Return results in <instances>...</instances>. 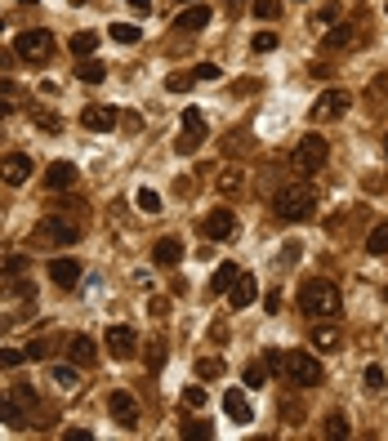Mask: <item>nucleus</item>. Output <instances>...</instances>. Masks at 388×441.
I'll use <instances>...</instances> for the list:
<instances>
[{
    "instance_id": "obj_11",
    "label": "nucleus",
    "mask_w": 388,
    "mask_h": 441,
    "mask_svg": "<svg viewBox=\"0 0 388 441\" xmlns=\"http://www.w3.org/2000/svg\"><path fill=\"white\" fill-rule=\"evenodd\" d=\"M32 174H36V161H32L27 152H9L5 161H0V178H5L9 188H22Z\"/></svg>"
},
{
    "instance_id": "obj_50",
    "label": "nucleus",
    "mask_w": 388,
    "mask_h": 441,
    "mask_svg": "<svg viewBox=\"0 0 388 441\" xmlns=\"http://www.w3.org/2000/svg\"><path fill=\"white\" fill-rule=\"evenodd\" d=\"M41 357H50V348H45L41 339H32V343H27V361H41Z\"/></svg>"
},
{
    "instance_id": "obj_51",
    "label": "nucleus",
    "mask_w": 388,
    "mask_h": 441,
    "mask_svg": "<svg viewBox=\"0 0 388 441\" xmlns=\"http://www.w3.org/2000/svg\"><path fill=\"white\" fill-rule=\"evenodd\" d=\"M161 361H165V343H152V352H148V365H152V370H161Z\"/></svg>"
},
{
    "instance_id": "obj_56",
    "label": "nucleus",
    "mask_w": 388,
    "mask_h": 441,
    "mask_svg": "<svg viewBox=\"0 0 388 441\" xmlns=\"http://www.w3.org/2000/svg\"><path fill=\"white\" fill-rule=\"evenodd\" d=\"M130 9H134V14L143 18V14H148V9H152V0H130Z\"/></svg>"
},
{
    "instance_id": "obj_53",
    "label": "nucleus",
    "mask_w": 388,
    "mask_h": 441,
    "mask_svg": "<svg viewBox=\"0 0 388 441\" xmlns=\"http://www.w3.org/2000/svg\"><path fill=\"white\" fill-rule=\"evenodd\" d=\"M295 259H299V241H290V245H286V254H282V259H277V263H282V267H290Z\"/></svg>"
},
{
    "instance_id": "obj_46",
    "label": "nucleus",
    "mask_w": 388,
    "mask_h": 441,
    "mask_svg": "<svg viewBox=\"0 0 388 441\" xmlns=\"http://www.w3.org/2000/svg\"><path fill=\"white\" fill-rule=\"evenodd\" d=\"M9 392H14V397L22 401V406H36V388H32V384H14Z\"/></svg>"
},
{
    "instance_id": "obj_1",
    "label": "nucleus",
    "mask_w": 388,
    "mask_h": 441,
    "mask_svg": "<svg viewBox=\"0 0 388 441\" xmlns=\"http://www.w3.org/2000/svg\"><path fill=\"white\" fill-rule=\"evenodd\" d=\"M312 210H317V188H312L308 178L286 183V188H277V196H272V214L282 218V223H304V218H312Z\"/></svg>"
},
{
    "instance_id": "obj_5",
    "label": "nucleus",
    "mask_w": 388,
    "mask_h": 441,
    "mask_svg": "<svg viewBox=\"0 0 388 441\" xmlns=\"http://www.w3.org/2000/svg\"><path fill=\"white\" fill-rule=\"evenodd\" d=\"M295 388H317L321 384V361H317V352H299V348H290L286 352V370H282Z\"/></svg>"
},
{
    "instance_id": "obj_20",
    "label": "nucleus",
    "mask_w": 388,
    "mask_h": 441,
    "mask_svg": "<svg viewBox=\"0 0 388 441\" xmlns=\"http://www.w3.org/2000/svg\"><path fill=\"white\" fill-rule=\"evenodd\" d=\"M45 188H50V192L76 188V165H71V161H54L50 169H45Z\"/></svg>"
},
{
    "instance_id": "obj_33",
    "label": "nucleus",
    "mask_w": 388,
    "mask_h": 441,
    "mask_svg": "<svg viewBox=\"0 0 388 441\" xmlns=\"http://www.w3.org/2000/svg\"><path fill=\"white\" fill-rule=\"evenodd\" d=\"M27 254H5V259H0V281L5 276H18V272H27Z\"/></svg>"
},
{
    "instance_id": "obj_28",
    "label": "nucleus",
    "mask_w": 388,
    "mask_h": 441,
    "mask_svg": "<svg viewBox=\"0 0 388 441\" xmlns=\"http://www.w3.org/2000/svg\"><path fill=\"white\" fill-rule=\"evenodd\" d=\"M103 76H107V67H103V63H94V58H81L76 80H85V85H103Z\"/></svg>"
},
{
    "instance_id": "obj_35",
    "label": "nucleus",
    "mask_w": 388,
    "mask_h": 441,
    "mask_svg": "<svg viewBox=\"0 0 388 441\" xmlns=\"http://www.w3.org/2000/svg\"><path fill=\"white\" fill-rule=\"evenodd\" d=\"M107 31H112V41H116V45H134L139 36H143V31L134 27V22H112V27H107Z\"/></svg>"
},
{
    "instance_id": "obj_24",
    "label": "nucleus",
    "mask_w": 388,
    "mask_h": 441,
    "mask_svg": "<svg viewBox=\"0 0 388 441\" xmlns=\"http://www.w3.org/2000/svg\"><path fill=\"white\" fill-rule=\"evenodd\" d=\"M5 294H9V299H36V281H32L27 272L5 276Z\"/></svg>"
},
{
    "instance_id": "obj_55",
    "label": "nucleus",
    "mask_w": 388,
    "mask_h": 441,
    "mask_svg": "<svg viewBox=\"0 0 388 441\" xmlns=\"http://www.w3.org/2000/svg\"><path fill=\"white\" fill-rule=\"evenodd\" d=\"M263 308H268V312H282V290H272L268 299H263Z\"/></svg>"
},
{
    "instance_id": "obj_34",
    "label": "nucleus",
    "mask_w": 388,
    "mask_h": 441,
    "mask_svg": "<svg viewBox=\"0 0 388 441\" xmlns=\"http://www.w3.org/2000/svg\"><path fill=\"white\" fill-rule=\"evenodd\" d=\"M192 85H197V71H174V76H165V90L169 94H188Z\"/></svg>"
},
{
    "instance_id": "obj_30",
    "label": "nucleus",
    "mask_w": 388,
    "mask_h": 441,
    "mask_svg": "<svg viewBox=\"0 0 388 441\" xmlns=\"http://www.w3.org/2000/svg\"><path fill=\"white\" fill-rule=\"evenodd\" d=\"M268 361H250L246 365V370H241V379H246V388H263V384H268Z\"/></svg>"
},
{
    "instance_id": "obj_16",
    "label": "nucleus",
    "mask_w": 388,
    "mask_h": 441,
    "mask_svg": "<svg viewBox=\"0 0 388 441\" xmlns=\"http://www.w3.org/2000/svg\"><path fill=\"white\" fill-rule=\"evenodd\" d=\"M201 227H205V237H210V241H228L237 232V214L233 210H210Z\"/></svg>"
},
{
    "instance_id": "obj_14",
    "label": "nucleus",
    "mask_w": 388,
    "mask_h": 441,
    "mask_svg": "<svg viewBox=\"0 0 388 441\" xmlns=\"http://www.w3.org/2000/svg\"><path fill=\"white\" fill-rule=\"evenodd\" d=\"M50 281H58V286L63 290H76L81 286V259H63V254H58V259H50Z\"/></svg>"
},
{
    "instance_id": "obj_17",
    "label": "nucleus",
    "mask_w": 388,
    "mask_h": 441,
    "mask_svg": "<svg viewBox=\"0 0 388 441\" xmlns=\"http://www.w3.org/2000/svg\"><path fill=\"white\" fill-rule=\"evenodd\" d=\"M0 424L14 428V433H22V428H27V406H22L14 392H0Z\"/></svg>"
},
{
    "instance_id": "obj_8",
    "label": "nucleus",
    "mask_w": 388,
    "mask_h": 441,
    "mask_svg": "<svg viewBox=\"0 0 388 441\" xmlns=\"http://www.w3.org/2000/svg\"><path fill=\"white\" fill-rule=\"evenodd\" d=\"M201 139H210V130H205V112H201V107H183V134L174 139V152L192 156L201 147Z\"/></svg>"
},
{
    "instance_id": "obj_39",
    "label": "nucleus",
    "mask_w": 388,
    "mask_h": 441,
    "mask_svg": "<svg viewBox=\"0 0 388 441\" xmlns=\"http://www.w3.org/2000/svg\"><path fill=\"white\" fill-rule=\"evenodd\" d=\"M134 201H139V210H143V214H161V196H156L152 188H139Z\"/></svg>"
},
{
    "instance_id": "obj_38",
    "label": "nucleus",
    "mask_w": 388,
    "mask_h": 441,
    "mask_svg": "<svg viewBox=\"0 0 388 441\" xmlns=\"http://www.w3.org/2000/svg\"><path fill=\"white\" fill-rule=\"evenodd\" d=\"M197 374L201 379H219L223 374V357H197Z\"/></svg>"
},
{
    "instance_id": "obj_6",
    "label": "nucleus",
    "mask_w": 388,
    "mask_h": 441,
    "mask_svg": "<svg viewBox=\"0 0 388 441\" xmlns=\"http://www.w3.org/2000/svg\"><path fill=\"white\" fill-rule=\"evenodd\" d=\"M14 54L22 63H45V58H54V36L45 27H32V31H18L14 41Z\"/></svg>"
},
{
    "instance_id": "obj_52",
    "label": "nucleus",
    "mask_w": 388,
    "mask_h": 441,
    "mask_svg": "<svg viewBox=\"0 0 388 441\" xmlns=\"http://www.w3.org/2000/svg\"><path fill=\"white\" fill-rule=\"evenodd\" d=\"M120 125H125L130 134H139V130H143V116H139V112H125V116H120Z\"/></svg>"
},
{
    "instance_id": "obj_36",
    "label": "nucleus",
    "mask_w": 388,
    "mask_h": 441,
    "mask_svg": "<svg viewBox=\"0 0 388 441\" xmlns=\"http://www.w3.org/2000/svg\"><path fill=\"white\" fill-rule=\"evenodd\" d=\"M250 9H254V18H263V22L282 18V0H250Z\"/></svg>"
},
{
    "instance_id": "obj_60",
    "label": "nucleus",
    "mask_w": 388,
    "mask_h": 441,
    "mask_svg": "<svg viewBox=\"0 0 388 441\" xmlns=\"http://www.w3.org/2000/svg\"><path fill=\"white\" fill-rule=\"evenodd\" d=\"M179 5H197V0H179Z\"/></svg>"
},
{
    "instance_id": "obj_58",
    "label": "nucleus",
    "mask_w": 388,
    "mask_h": 441,
    "mask_svg": "<svg viewBox=\"0 0 388 441\" xmlns=\"http://www.w3.org/2000/svg\"><path fill=\"white\" fill-rule=\"evenodd\" d=\"M9 112H14V107H9V103H5V98H0V120H5Z\"/></svg>"
},
{
    "instance_id": "obj_15",
    "label": "nucleus",
    "mask_w": 388,
    "mask_h": 441,
    "mask_svg": "<svg viewBox=\"0 0 388 441\" xmlns=\"http://www.w3.org/2000/svg\"><path fill=\"white\" fill-rule=\"evenodd\" d=\"M254 299H259V281H254L250 272H246V276H237V281H233V290H228V303H233V312H246Z\"/></svg>"
},
{
    "instance_id": "obj_2",
    "label": "nucleus",
    "mask_w": 388,
    "mask_h": 441,
    "mask_svg": "<svg viewBox=\"0 0 388 441\" xmlns=\"http://www.w3.org/2000/svg\"><path fill=\"white\" fill-rule=\"evenodd\" d=\"M299 308H304V316H317V321H335L339 308H344V299H339V286L326 276H312L299 286Z\"/></svg>"
},
{
    "instance_id": "obj_26",
    "label": "nucleus",
    "mask_w": 388,
    "mask_h": 441,
    "mask_svg": "<svg viewBox=\"0 0 388 441\" xmlns=\"http://www.w3.org/2000/svg\"><path fill=\"white\" fill-rule=\"evenodd\" d=\"M214 188H219L223 196H237L241 188H246V174H241V169H237V165H228V169H223V174H219V178H214Z\"/></svg>"
},
{
    "instance_id": "obj_12",
    "label": "nucleus",
    "mask_w": 388,
    "mask_h": 441,
    "mask_svg": "<svg viewBox=\"0 0 388 441\" xmlns=\"http://www.w3.org/2000/svg\"><path fill=\"white\" fill-rule=\"evenodd\" d=\"M116 107H107V103H90V107H85V112H81V125L85 130H94V134H107V130H112L116 125Z\"/></svg>"
},
{
    "instance_id": "obj_31",
    "label": "nucleus",
    "mask_w": 388,
    "mask_h": 441,
    "mask_svg": "<svg viewBox=\"0 0 388 441\" xmlns=\"http://www.w3.org/2000/svg\"><path fill=\"white\" fill-rule=\"evenodd\" d=\"M335 22H339V5H335V0H326L317 14H312V31H326V27H335Z\"/></svg>"
},
{
    "instance_id": "obj_13",
    "label": "nucleus",
    "mask_w": 388,
    "mask_h": 441,
    "mask_svg": "<svg viewBox=\"0 0 388 441\" xmlns=\"http://www.w3.org/2000/svg\"><path fill=\"white\" fill-rule=\"evenodd\" d=\"M223 414L233 424H254V406H250V397L241 388H228L223 392Z\"/></svg>"
},
{
    "instance_id": "obj_19",
    "label": "nucleus",
    "mask_w": 388,
    "mask_h": 441,
    "mask_svg": "<svg viewBox=\"0 0 388 441\" xmlns=\"http://www.w3.org/2000/svg\"><path fill=\"white\" fill-rule=\"evenodd\" d=\"M357 22H335V27H326V36H321V49H348V45H357Z\"/></svg>"
},
{
    "instance_id": "obj_37",
    "label": "nucleus",
    "mask_w": 388,
    "mask_h": 441,
    "mask_svg": "<svg viewBox=\"0 0 388 441\" xmlns=\"http://www.w3.org/2000/svg\"><path fill=\"white\" fill-rule=\"evenodd\" d=\"M50 374H54V384H58V388H63V392H71V388H76V384H81V374H76V370H71V365H54V370H50Z\"/></svg>"
},
{
    "instance_id": "obj_3",
    "label": "nucleus",
    "mask_w": 388,
    "mask_h": 441,
    "mask_svg": "<svg viewBox=\"0 0 388 441\" xmlns=\"http://www.w3.org/2000/svg\"><path fill=\"white\" fill-rule=\"evenodd\" d=\"M76 241H81V223H67V214H45L32 227V245H41V250H63V245H76Z\"/></svg>"
},
{
    "instance_id": "obj_57",
    "label": "nucleus",
    "mask_w": 388,
    "mask_h": 441,
    "mask_svg": "<svg viewBox=\"0 0 388 441\" xmlns=\"http://www.w3.org/2000/svg\"><path fill=\"white\" fill-rule=\"evenodd\" d=\"M14 58H18V54H9V49H0V71H5L9 63H14Z\"/></svg>"
},
{
    "instance_id": "obj_29",
    "label": "nucleus",
    "mask_w": 388,
    "mask_h": 441,
    "mask_svg": "<svg viewBox=\"0 0 388 441\" xmlns=\"http://www.w3.org/2000/svg\"><path fill=\"white\" fill-rule=\"evenodd\" d=\"M94 49H99V31H76L71 36V54L76 58H90Z\"/></svg>"
},
{
    "instance_id": "obj_40",
    "label": "nucleus",
    "mask_w": 388,
    "mask_h": 441,
    "mask_svg": "<svg viewBox=\"0 0 388 441\" xmlns=\"http://www.w3.org/2000/svg\"><path fill=\"white\" fill-rule=\"evenodd\" d=\"M326 437H335V441H344L348 437V419H344V414H326Z\"/></svg>"
},
{
    "instance_id": "obj_41",
    "label": "nucleus",
    "mask_w": 388,
    "mask_h": 441,
    "mask_svg": "<svg viewBox=\"0 0 388 441\" xmlns=\"http://www.w3.org/2000/svg\"><path fill=\"white\" fill-rule=\"evenodd\" d=\"M183 406H188V410H201V406H205V388H201V384H188V388H183Z\"/></svg>"
},
{
    "instance_id": "obj_45",
    "label": "nucleus",
    "mask_w": 388,
    "mask_h": 441,
    "mask_svg": "<svg viewBox=\"0 0 388 441\" xmlns=\"http://www.w3.org/2000/svg\"><path fill=\"white\" fill-rule=\"evenodd\" d=\"M183 437H188V441H205V437H214V428H210V424H188Z\"/></svg>"
},
{
    "instance_id": "obj_10",
    "label": "nucleus",
    "mask_w": 388,
    "mask_h": 441,
    "mask_svg": "<svg viewBox=\"0 0 388 441\" xmlns=\"http://www.w3.org/2000/svg\"><path fill=\"white\" fill-rule=\"evenodd\" d=\"M107 410H112V419L120 428H139V401H134V392H130V388H112Z\"/></svg>"
},
{
    "instance_id": "obj_44",
    "label": "nucleus",
    "mask_w": 388,
    "mask_h": 441,
    "mask_svg": "<svg viewBox=\"0 0 388 441\" xmlns=\"http://www.w3.org/2000/svg\"><path fill=\"white\" fill-rule=\"evenodd\" d=\"M250 45H254V54H272V49H277V31H259Z\"/></svg>"
},
{
    "instance_id": "obj_9",
    "label": "nucleus",
    "mask_w": 388,
    "mask_h": 441,
    "mask_svg": "<svg viewBox=\"0 0 388 441\" xmlns=\"http://www.w3.org/2000/svg\"><path fill=\"white\" fill-rule=\"evenodd\" d=\"M103 348L112 352L116 361L134 357V352H139V335H134V326H107V330H103Z\"/></svg>"
},
{
    "instance_id": "obj_25",
    "label": "nucleus",
    "mask_w": 388,
    "mask_h": 441,
    "mask_svg": "<svg viewBox=\"0 0 388 441\" xmlns=\"http://www.w3.org/2000/svg\"><path fill=\"white\" fill-rule=\"evenodd\" d=\"M237 276H241V272H237V263H219V267H214V276H210V294H228Z\"/></svg>"
},
{
    "instance_id": "obj_47",
    "label": "nucleus",
    "mask_w": 388,
    "mask_h": 441,
    "mask_svg": "<svg viewBox=\"0 0 388 441\" xmlns=\"http://www.w3.org/2000/svg\"><path fill=\"white\" fill-rule=\"evenodd\" d=\"M241 147H250V134L246 130H233V134H228V152H241Z\"/></svg>"
},
{
    "instance_id": "obj_21",
    "label": "nucleus",
    "mask_w": 388,
    "mask_h": 441,
    "mask_svg": "<svg viewBox=\"0 0 388 441\" xmlns=\"http://www.w3.org/2000/svg\"><path fill=\"white\" fill-rule=\"evenodd\" d=\"M210 27V5H183V14H174V31H201Z\"/></svg>"
},
{
    "instance_id": "obj_23",
    "label": "nucleus",
    "mask_w": 388,
    "mask_h": 441,
    "mask_svg": "<svg viewBox=\"0 0 388 441\" xmlns=\"http://www.w3.org/2000/svg\"><path fill=\"white\" fill-rule=\"evenodd\" d=\"M312 348H317V352H335L339 348V330L331 321H317V326H312Z\"/></svg>"
},
{
    "instance_id": "obj_43",
    "label": "nucleus",
    "mask_w": 388,
    "mask_h": 441,
    "mask_svg": "<svg viewBox=\"0 0 388 441\" xmlns=\"http://www.w3.org/2000/svg\"><path fill=\"white\" fill-rule=\"evenodd\" d=\"M22 361H27V348H0V365H5V370H14Z\"/></svg>"
},
{
    "instance_id": "obj_22",
    "label": "nucleus",
    "mask_w": 388,
    "mask_h": 441,
    "mask_svg": "<svg viewBox=\"0 0 388 441\" xmlns=\"http://www.w3.org/2000/svg\"><path fill=\"white\" fill-rule=\"evenodd\" d=\"M67 357L76 361V365H94L99 348H94V339H90V335H71V339H67Z\"/></svg>"
},
{
    "instance_id": "obj_62",
    "label": "nucleus",
    "mask_w": 388,
    "mask_h": 441,
    "mask_svg": "<svg viewBox=\"0 0 388 441\" xmlns=\"http://www.w3.org/2000/svg\"><path fill=\"white\" fill-rule=\"evenodd\" d=\"M0 31H5V22H0Z\"/></svg>"
},
{
    "instance_id": "obj_59",
    "label": "nucleus",
    "mask_w": 388,
    "mask_h": 441,
    "mask_svg": "<svg viewBox=\"0 0 388 441\" xmlns=\"http://www.w3.org/2000/svg\"><path fill=\"white\" fill-rule=\"evenodd\" d=\"M384 156H388V134H384Z\"/></svg>"
},
{
    "instance_id": "obj_27",
    "label": "nucleus",
    "mask_w": 388,
    "mask_h": 441,
    "mask_svg": "<svg viewBox=\"0 0 388 441\" xmlns=\"http://www.w3.org/2000/svg\"><path fill=\"white\" fill-rule=\"evenodd\" d=\"M366 250L375 254V259H388V223H375V227H370Z\"/></svg>"
},
{
    "instance_id": "obj_7",
    "label": "nucleus",
    "mask_w": 388,
    "mask_h": 441,
    "mask_svg": "<svg viewBox=\"0 0 388 441\" xmlns=\"http://www.w3.org/2000/svg\"><path fill=\"white\" fill-rule=\"evenodd\" d=\"M353 107V94H344V90H326V94H317V103L308 107V120L312 125H331V120H339Z\"/></svg>"
},
{
    "instance_id": "obj_42",
    "label": "nucleus",
    "mask_w": 388,
    "mask_h": 441,
    "mask_svg": "<svg viewBox=\"0 0 388 441\" xmlns=\"http://www.w3.org/2000/svg\"><path fill=\"white\" fill-rule=\"evenodd\" d=\"M384 384H388L384 365H366V392H384Z\"/></svg>"
},
{
    "instance_id": "obj_48",
    "label": "nucleus",
    "mask_w": 388,
    "mask_h": 441,
    "mask_svg": "<svg viewBox=\"0 0 388 441\" xmlns=\"http://www.w3.org/2000/svg\"><path fill=\"white\" fill-rule=\"evenodd\" d=\"M263 361H268V370H277V374L286 370V352H277V348H272V352H263Z\"/></svg>"
},
{
    "instance_id": "obj_61",
    "label": "nucleus",
    "mask_w": 388,
    "mask_h": 441,
    "mask_svg": "<svg viewBox=\"0 0 388 441\" xmlns=\"http://www.w3.org/2000/svg\"><path fill=\"white\" fill-rule=\"evenodd\" d=\"M22 5H36V0H22Z\"/></svg>"
},
{
    "instance_id": "obj_54",
    "label": "nucleus",
    "mask_w": 388,
    "mask_h": 441,
    "mask_svg": "<svg viewBox=\"0 0 388 441\" xmlns=\"http://www.w3.org/2000/svg\"><path fill=\"white\" fill-rule=\"evenodd\" d=\"M67 441H94L90 428H67Z\"/></svg>"
},
{
    "instance_id": "obj_49",
    "label": "nucleus",
    "mask_w": 388,
    "mask_h": 441,
    "mask_svg": "<svg viewBox=\"0 0 388 441\" xmlns=\"http://www.w3.org/2000/svg\"><path fill=\"white\" fill-rule=\"evenodd\" d=\"M223 76V67H214V63H201L197 67V80H219Z\"/></svg>"
},
{
    "instance_id": "obj_32",
    "label": "nucleus",
    "mask_w": 388,
    "mask_h": 441,
    "mask_svg": "<svg viewBox=\"0 0 388 441\" xmlns=\"http://www.w3.org/2000/svg\"><path fill=\"white\" fill-rule=\"evenodd\" d=\"M32 125H41L45 134H58V130H63V120H58L50 107H32Z\"/></svg>"
},
{
    "instance_id": "obj_18",
    "label": "nucleus",
    "mask_w": 388,
    "mask_h": 441,
    "mask_svg": "<svg viewBox=\"0 0 388 441\" xmlns=\"http://www.w3.org/2000/svg\"><path fill=\"white\" fill-rule=\"evenodd\" d=\"M152 263L156 267H179V263H183V241H179V237H161L152 245Z\"/></svg>"
},
{
    "instance_id": "obj_4",
    "label": "nucleus",
    "mask_w": 388,
    "mask_h": 441,
    "mask_svg": "<svg viewBox=\"0 0 388 441\" xmlns=\"http://www.w3.org/2000/svg\"><path fill=\"white\" fill-rule=\"evenodd\" d=\"M331 161V143L321 139V134H308V139H299L295 143V156H290V169H295V174H317V169Z\"/></svg>"
},
{
    "instance_id": "obj_63",
    "label": "nucleus",
    "mask_w": 388,
    "mask_h": 441,
    "mask_svg": "<svg viewBox=\"0 0 388 441\" xmlns=\"http://www.w3.org/2000/svg\"><path fill=\"white\" fill-rule=\"evenodd\" d=\"M0 210H5V205H0Z\"/></svg>"
}]
</instances>
